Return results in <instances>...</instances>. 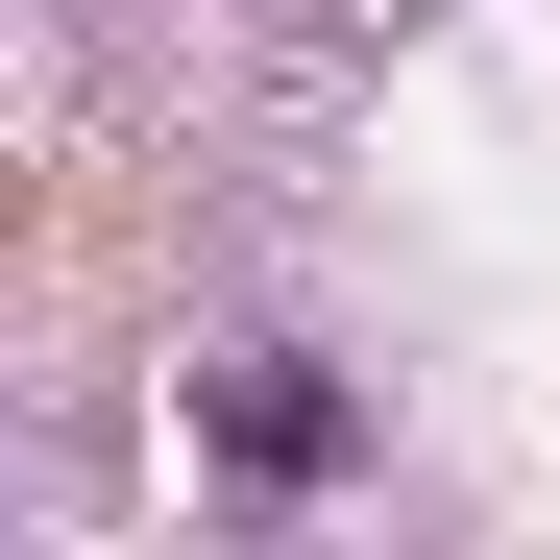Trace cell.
Wrapping results in <instances>:
<instances>
[{
    "label": "cell",
    "mask_w": 560,
    "mask_h": 560,
    "mask_svg": "<svg viewBox=\"0 0 560 560\" xmlns=\"http://www.w3.org/2000/svg\"><path fill=\"white\" fill-rule=\"evenodd\" d=\"M196 439L244 463V488H341V463H365V390L268 341V365H196Z\"/></svg>",
    "instance_id": "1"
}]
</instances>
